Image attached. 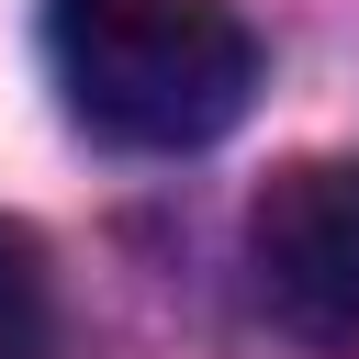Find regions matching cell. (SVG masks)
<instances>
[{
  "label": "cell",
  "instance_id": "3",
  "mask_svg": "<svg viewBox=\"0 0 359 359\" xmlns=\"http://www.w3.org/2000/svg\"><path fill=\"white\" fill-rule=\"evenodd\" d=\"M0 359H56V280L22 224H0Z\"/></svg>",
  "mask_w": 359,
  "mask_h": 359
},
{
  "label": "cell",
  "instance_id": "1",
  "mask_svg": "<svg viewBox=\"0 0 359 359\" xmlns=\"http://www.w3.org/2000/svg\"><path fill=\"white\" fill-rule=\"evenodd\" d=\"M45 67L79 135L123 157H191L247 112L258 34L224 0H45Z\"/></svg>",
  "mask_w": 359,
  "mask_h": 359
},
{
  "label": "cell",
  "instance_id": "2",
  "mask_svg": "<svg viewBox=\"0 0 359 359\" xmlns=\"http://www.w3.org/2000/svg\"><path fill=\"white\" fill-rule=\"evenodd\" d=\"M247 258H258V303L303 348H359V168L348 157L280 168L247 224Z\"/></svg>",
  "mask_w": 359,
  "mask_h": 359
}]
</instances>
